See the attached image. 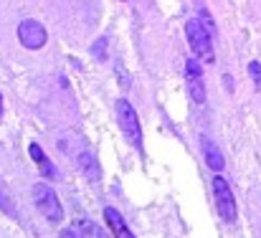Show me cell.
Returning a JSON list of instances; mask_svg holds the SVG:
<instances>
[{"mask_svg": "<svg viewBox=\"0 0 261 238\" xmlns=\"http://www.w3.org/2000/svg\"><path fill=\"white\" fill-rule=\"evenodd\" d=\"M185 36H188V43H190V48H193V54H195L198 59H203V61H208V64L216 61V54H213V33H211L198 18H193V20L185 23Z\"/></svg>", "mask_w": 261, "mask_h": 238, "instance_id": "6da1fadb", "label": "cell"}, {"mask_svg": "<svg viewBox=\"0 0 261 238\" xmlns=\"http://www.w3.org/2000/svg\"><path fill=\"white\" fill-rule=\"evenodd\" d=\"M31 195H33V203H36L38 213H41L46 221H51V223L64 221V208H61V200H59V195L54 193V188H48L46 182H36V185L31 188Z\"/></svg>", "mask_w": 261, "mask_h": 238, "instance_id": "7a4b0ae2", "label": "cell"}, {"mask_svg": "<svg viewBox=\"0 0 261 238\" xmlns=\"http://www.w3.org/2000/svg\"><path fill=\"white\" fill-rule=\"evenodd\" d=\"M114 109H117V122H119L122 135L127 137V142H129L132 147L142 150V129H140V119H137L135 107H132L127 99H119V101L114 104Z\"/></svg>", "mask_w": 261, "mask_h": 238, "instance_id": "3957f363", "label": "cell"}, {"mask_svg": "<svg viewBox=\"0 0 261 238\" xmlns=\"http://www.w3.org/2000/svg\"><path fill=\"white\" fill-rule=\"evenodd\" d=\"M213 195H216L218 216H221L226 223H236V200H233V193H231L226 177H221V175L213 177Z\"/></svg>", "mask_w": 261, "mask_h": 238, "instance_id": "277c9868", "label": "cell"}, {"mask_svg": "<svg viewBox=\"0 0 261 238\" xmlns=\"http://www.w3.org/2000/svg\"><path fill=\"white\" fill-rule=\"evenodd\" d=\"M46 38H48V33H46V28L38 20H33V18L20 20V25H18V41H20V46H25L31 51H38V48L46 46Z\"/></svg>", "mask_w": 261, "mask_h": 238, "instance_id": "5b68a950", "label": "cell"}, {"mask_svg": "<svg viewBox=\"0 0 261 238\" xmlns=\"http://www.w3.org/2000/svg\"><path fill=\"white\" fill-rule=\"evenodd\" d=\"M185 81H188V94L193 96V101L203 104L205 101V86H203V69H200L198 59L185 61Z\"/></svg>", "mask_w": 261, "mask_h": 238, "instance_id": "8992f818", "label": "cell"}, {"mask_svg": "<svg viewBox=\"0 0 261 238\" xmlns=\"http://www.w3.org/2000/svg\"><path fill=\"white\" fill-rule=\"evenodd\" d=\"M28 152H31L33 162H36V165L41 167V172H43V175H46L48 180H59V170L54 167V162L46 157V152H43V150H41V147H38L36 142H33L31 147H28Z\"/></svg>", "mask_w": 261, "mask_h": 238, "instance_id": "52a82bcc", "label": "cell"}, {"mask_svg": "<svg viewBox=\"0 0 261 238\" xmlns=\"http://www.w3.org/2000/svg\"><path fill=\"white\" fill-rule=\"evenodd\" d=\"M104 218H107V226H109V231H112L114 236L132 238V231L127 228V223L122 221V216H119L117 208H104Z\"/></svg>", "mask_w": 261, "mask_h": 238, "instance_id": "ba28073f", "label": "cell"}, {"mask_svg": "<svg viewBox=\"0 0 261 238\" xmlns=\"http://www.w3.org/2000/svg\"><path fill=\"white\" fill-rule=\"evenodd\" d=\"M200 147H203V155H205L208 167H211V170H216V172H221V170H223V165H226V160H223V155H221V150L216 147V142H213V140H208V137H203Z\"/></svg>", "mask_w": 261, "mask_h": 238, "instance_id": "9c48e42d", "label": "cell"}, {"mask_svg": "<svg viewBox=\"0 0 261 238\" xmlns=\"http://www.w3.org/2000/svg\"><path fill=\"white\" fill-rule=\"evenodd\" d=\"M79 167H82V172L87 175L91 182H96L101 177V167H99V162L94 157V152H89V150L79 152Z\"/></svg>", "mask_w": 261, "mask_h": 238, "instance_id": "30bf717a", "label": "cell"}, {"mask_svg": "<svg viewBox=\"0 0 261 238\" xmlns=\"http://www.w3.org/2000/svg\"><path fill=\"white\" fill-rule=\"evenodd\" d=\"M74 233H89V236H96V238L104 236V231L99 226L89 223V221H76L74 223V231H64V236H74Z\"/></svg>", "mask_w": 261, "mask_h": 238, "instance_id": "8fae6325", "label": "cell"}, {"mask_svg": "<svg viewBox=\"0 0 261 238\" xmlns=\"http://www.w3.org/2000/svg\"><path fill=\"white\" fill-rule=\"evenodd\" d=\"M104 48H107V38H99L96 43H94V48H91V54L99 59V61H104Z\"/></svg>", "mask_w": 261, "mask_h": 238, "instance_id": "7c38bea8", "label": "cell"}, {"mask_svg": "<svg viewBox=\"0 0 261 238\" xmlns=\"http://www.w3.org/2000/svg\"><path fill=\"white\" fill-rule=\"evenodd\" d=\"M249 74H251V79L256 81V84H261V66H259V61H251V64H249Z\"/></svg>", "mask_w": 261, "mask_h": 238, "instance_id": "4fadbf2b", "label": "cell"}, {"mask_svg": "<svg viewBox=\"0 0 261 238\" xmlns=\"http://www.w3.org/2000/svg\"><path fill=\"white\" fill-rule=\"evenodd\" d=\"M200 23H203V25L216 36V25H213V20H211V13H205V10H203V13H200Z\"/></svg>", "mask_w": 261, "mask_h": 238, "instance_id": "5bb4252c", "label": "cell"}, {"mask_svg": "<svg viewBox=\"0 0 261 238\" xmlns=\"http://www.w3.org/2000/svg\"><path fill=\"white\" fill-rule=\"evenodd\" d=\"M0 114H3V94H0Z\"/></svg>", "mask_w": 261, "mask_h": 238, "instance_id": "9a60e30c", "label": "cell"}]
</instances>
